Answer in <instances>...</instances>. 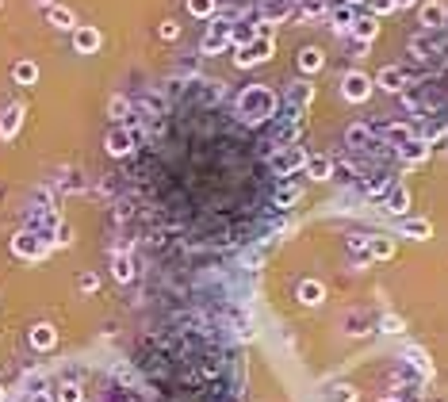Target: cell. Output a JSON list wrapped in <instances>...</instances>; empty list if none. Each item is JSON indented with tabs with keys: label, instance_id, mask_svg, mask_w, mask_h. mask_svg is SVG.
<instances>
[{
	"label": "cell",
	"instance_id": "cell-1",
	"mask_svg": "<svg viewBox=\"0 0 448 402\" xmlns=\"http://www.w3.org/2000/svg\"><path fill=\"white\" fill-rule=\"evenodd\" d=\"M12 253H15V257H23V261H38L46 253V242L38 234H31V230H23V234L12 237Z\"/></svg>",
	"mask_w": 448,
	"mask_h": 402
},
{
	"label": "cell",
	"instance_id": "cell-2",
	"mask_svg": "<svg viewBox=\"0 0 448 402\" xmlns=\"http://www.w3.org/2000/svg\"><path fill=\"white\" fill-rule=\"evenodd\" d=\"M268 54H272V43H268V39H253V43H246V46L234 50V62L246 69V65H253V62H260V57H268Z\"/></svg>",
	"mask_w": 448,
	"mask_h": 402
},
{
	"label": "cell",
	"instance_id": "cell-3",
	"mask_svg": "<svg viewBox=\"0 0 448 402\" xmlns=\"http://www.w3.org/2000/svg\"><path fill=\"white\" fill-rule=\"evenodd\" d=\"M307 165V153L299 150V146H288V150L280 153V158H272V169L280 172V176H291L295 169H303Z\"/></svg>",
	"mask_w": 448,
	"mask_h": 402
},
{
	"label": "cell",
	"instance_id": "cell-4",
	"mask_svg": "<svg viewBox=\"0 0 448 402\" xmlns=\"http://www.w3.org/2000/svg\"><path fill=\"white\" fill-rule=\"evenodd\" d=\"M444 20H448V8L441 4V0H426V4L418 8V23H421V27H429V31H437Z\"/></svg>",
	"mask_w": 448,
	"mask_h": 402
},
{
	"label": "cell",
	"instance_id": "cell-5",
	"mask_svg": "<svg viewBox=\"0 0 448 402\" xmlns=\"http://www.w3.org/2000/svg\"><path fill=\"white\" fill-rule=\"evenodd\" d=\"M341 92H345L349 100H368V92H372V81L364 77V73H349V77H345V85H341Z\"/></svg>",
	"mask_w": 448,
	"mask_h": 402
},
{
	"label": "cell",
	"instance_id": "cell-6",
	"mask_svg": "<svg viewBox=\"0 0 448 402\" xmlns=\"http://www.w3.org/2000/svg\"><path fill=\"white\" fill-rule=\"evenodd\" d=\"M130 146H134V134H130V130L115 127L108 134V153H111V158H123V153H130Z\"/></svg>",
	"mask_w": 448,
	"mask_h": 402
},
{
	"label": "cell",
	"instance_id": "cell-7",
	"mask_svg": "<svg viewBox=\"0 0 448 402\" xmlns=\"http://www.w3.org/2000/svg\"><path fill=\"white\" fill-rule=\"evenodd\" d=\"M349 31H353L356 43H372V39L379 35V20H376V15H360V20H356Z\"/></svg>",
	"mask_w": 448,
	"mask_h": 402
},
{
	"label": "cell",
	"instance_id": "cell-8",
	"mask_svg": "<svg viewBox=\"0 0 448 402\" xmlns=\"http://www.w3.org/2000/svg\"><path fill=\"white\" fill-rule=\"evenodd\" d=\"M73 46H77L80 54H96V50H100V31H96V27H77Z\"/></svg>",
	"mask_w": 448,
	"mask_h": 402
},
{
	"label": "cell",
	"instance_id": "cell-9",
	"mask_svg": "<svg viewBox=\"0 0 448 402\" xmlns=\"http://www.w3.org/2000/svg\"><path fill=\"white\" fill-rule=\"evenodd\" d=\"M429 150H433V146H429L426 138H410V142H406L398 153H402L406 165H414V161H426V158H429Z\"/></svg>",
	"mask_w": 448,
	"mask_h": 402
},
{
	"label": "cell",
	"instance_id": "cell-10",
	"mask_svg": "<svg viewBox=\"0 0 448 402\" xmlns=\"http://www.w3.org/2000/svg\"><path fill=\"white\" fill-rule=\"evenodd\" d=\"M402 85H406V69H398V65L379 73V88H384V92H402Z\"/></svg>",
	"mask_w": 448,
	"mask_h": 402
},
{
	"label": "cell",
	"instance_id": "cell-11",
	"mask_svg": "<svg viewBox=\"0 0 448 402\" xmlns=\"http://www.w3.org/2000/svg\"><path fill=\"white\" fill-rule=\"evenodd\" d=\"M307 176H311V180H330L333 176V161L322 158V153H318V158H307Z\"/></svg>",
	"mask_w": 448,
	"mask_h": 402
},
{
	"label": "cell",
	"instance_id": "cell-12",
	"mask_svg": "<svg viewBox=\"0 0 448 402\" xmlns=\"http://www.w3.org/2000/svg\"><path fill=\"white\" fill-rule=\"evenodd\" d=\"M406 207H410V192H406L402 184L391 188V192H387V211H391V215H406Z\"/></svg>",
	"mask_w": 448,
	"mask_h": 402
},
{
	"label": "cell",
	"instance_id": "cell-13",
	"mask_svg": "<svg viewBox=\"0 0 448 402\" xmlns=\"http://www.w3.org/2000/svg\"><path fill=\"white\" fill-rule=\"evenodd\" d=\"M20 123H23V108H8L0 115V138H12L20 130Z\"/></svg>",
	"mask_w": 448,
	"mask_h": 402
},
{
	"label": "cell",
	"instance_id": "cell-14",
	"mask_svg": "<svg viewBox=\"0 0 448 402\" xmlns=\"http://www.w3.org/2000/svg\"><path fill=\"white\" fill-rule=\"evenodd\" d=\"M54 341H58V333H54V326L38 322L35 330H31V345H35V349H50Z\"/></svg>",
	"mask_w": 448,
	"mask_h": 402
},
{
	"label": "cell",
	"instance_id": "cell-15",
	"mask_svg": "<svg viewBox=\"0 0 448 402\" xmlns=\"http://www.w3.org/2000/svg\"><path fill=\"white\" fill-rule=\"evenodd\" d=\"M322 295H326V287L318 280H303L299 284V299L307 303V307H314V303H322Z\"/></svg>",
	"mask_w": 448,
	"mask_h": 402
},
{
	"label": "cell",
	"instance_id": "cell-16",
	"mask_svg": "<svg viewBox=\"0 0 448 402\" xmlns=\"http://www.w3.org/2000/svg\"><path fill=\"white\" fill-rule=\"evenodd\" d=\"M402 234L414 237V242H426V237L433 234V226H429L426 219H410V223H402Z\"/></svg>",
	"mask_w": 448,
	"mask_h": 402
},
{
	"label": "cell",
	"instance_id": "cell-17",
	"mask_svg": "<svg viewBox=\"0 0 448 402\" xmlns=\"http://www.w3.org/2000/svg\"><path fill=\"white\" fill-rule=\"evenodd\" d=\"M218 50H234L230 35H218V31H211L207 39H203V54H218Z\"/></svg>",
	"mask_w": 448,
	"mask_h": 402
},
{
	"label": "cell",
	"instance_id": "cell-18",
	"mask_svg": "<svg viewBox=\"0 0 448 402\" xmlns=\"http://www.w3.org/2000/svg\"><path fill=\"white\" fill-rule=\"evenodd\" d=\"M299 69H303V73H318V69H322V50L307 46V50L299 54Z\"/></svg>",
	"mask_w": 448,
	"mask_h": 402
},
{
	"label": "cell",
	"instance_id": "cell-19",
	"mask_svg": "<svg viewBox=\"0 0 448 402\" xmlns=\"http://www.w3.org/2000/svg\"><path fill=\"white\" fill-rule=\"evenodd\" d=\"M115 280H119V284H130V280H134V261H130L127 253H115Z\"/></svg>",
	"mask_w": 448,
	"mask_h": 402
},
{
	"label": "cell",
	"instance_id": "cell-20",
	"mask_svg": "<svg viewBox=\"0 0 448 402\" xmlns=\"http://www.w3.org/2000/svg\"><path fill=\"white\" fill-rule=\"evenodd\" d=\"M12 77L20 81V85H35V81H38V65H35V62H20V65L12 69Z\"/></svg>",
	"mask_w": 448,
	"mask_h": 402
},
{
	"label": "cell",
	"instance_id": "cell-21",
	"mask_svg": "<svg viewBox=\"0 0 448 402\" xmlns=\"http://www.w3.org/2000/svg\"><path fill=\"white\" fill-rule=\"evenodd\" d=\"M368 253L372 257H391V253H395V242L384 237V234H376V237H368Z\"/></svg>",
	"mask_w": 448,
	"mask_h": 402
},
{
	"label": "cell",
	"instance_id": "cell-22",
	"mask_svg": "<svg viewBox=\"0 0 448 402\" xmlns=\"http://www.w3.org/2000/svg\"><path fill=\"white\" fill-rule=\"evenodd\" d=\"M50 23H54V27H62V31L77 27V20H73V12H69V8H58V4H50Z\"/></svg>",
	"mask_w": 448,
	"mask_h": 402
},
{
	"label": "cell",
	"instance_id": "cell-23",
	"mask_svg": "<svg viewBox=\"0 0 448 402\" xmlns=\"http://www.w3.org/2000/svg\"><path fill=\"white\" fill-rule=\"evenodd\" d=\"M410 138H414V130L406 127V123H395V127H387V142H398V150H402Z\"/></svg>",
	"mask_w": 448,
	"mask_h": 402
},
{
	"label": "cell",
	"instance_id": "cell-24",
	"mask_svg": "<svg viewBox=\"0 0 448 402\" xmlns=\"http://www.w3.org/2000/svg\"><path fill=\"white\" fill-rule=\"evenodd\" d=\"M353 23H356L353 8H337V12H333V27H337V31H349Z\"/></svg>",
	"mask_w": 448,
	"mask_h": 402
},
{
	"label": "cell",
	"instance_id": "cell-25",
	"mask_svg": "<svg viewBox=\"0 0 448 402\" xmlns=\"http://www.w3.org/2000/svg\"><path fill=\"white\" fill-rule=\"evenodd\" d=\"M188 12L200 15V20H207V15L215 12V0H188Z\"/></svg>",
	"mask_w": 448,
	"mask_h": 402
},
{
	"label": "cell",
	"instance_id": "cell-26",
	"mask_svg": "<svg viewBox=\"0 0 448 402\" xmlns=\"http://www.w3.org/2000/svg\"><path fill=\"white\" fill-rule=\"evenodd\" d=\"M58 402H85V398H80L77 383H62V387H58Z\"/></svg>",
	"mask_w": 448,
	"mask_h": 402
},
{
	"label": "cell",
	"instance_id": "cell-27",
	"mask_svg": "<svg viewBox=\"0 0 448 402\" xmlns=\"http://www.w3.org/2000/svg\"><path fill=\"white\" fill-rule=\"evenodd\" d=\"M379 330H384V333H402V318H398V314H384V318H379Z\"/></svg>",
	"mask_w": 448,
	"mask_h": 402
},
{
	"label": "cell",
	"instance_id": "cell-28",
	"mask_svg": "<svg viewBox=\"0 0 448 402\" xmlns=\"http://www.w3.org/2000/svg\"><path fill=\"white\" fill-rule=\"evenodd\" d=\"M330 402H356V391L341 383V387H333V391H330Z\"/></svg>",
	"mask_w": 448,
	"mask_h": 402
},
{
	"label": "cell",
	"instance_id": "cell-29",
	"mask_svg": "<svg viewBox=\"0 0 448 402\" xmlns=\"http://www.w3.org/2000/svg\"><path fill=\"white\" fill-rule=\"evenodd\" d=\"M368 4H372V15H376V20H379V15H387V12H395V0H368Z\"/></svg>",
	"mask_w": 448,
	"mask_h": 402
},
{
	"label": "cell",
	"instance_id": "cell-30",
	"mask_svg": "<svg viewBox=\"0 0 448 402\" xmlns=\"http://www.w3.org/2000/svg\"><path fill=\"white\" fill-rule=\"evenodd\" d=\"M295 200H299V192H295V188H284V192L276 195V207H291Z\"/></svg>",
	"mask_w": 448,
	"mask_h": 402
},
{
	"label": "cell",
	"instance_id": "cell-31",
	"mask_svg": "<svg viewBox=\"0 0 448 402\" xmlns=\"http://www.w3.org/2000/svg\"><path fill=\"white\" fill-rule=\"evenodd\" d=\"M54 242H58V245H69V242H73V230H69V226H58V234H54Z\"/></svg>",
	"mask_w": 448,
	"mask_h": 402
},
{
	"label": "cell",
	"instance_id": "cell-32",
	"mask_svg": "<svg viewBox=\"0 0 448 402\" xmlns=\"http://www.w3.org/2000/svg\"><path fill=\"white\" fill-rule=\"evenodd\" d=\"M181 35V27H176V23H161V39H176Z\"/></svg>",
	"mask_w": 448,
	"mask_h": 402
},
{
	"label": "cell",
	"instance_id": "cell-33",
	"mask_svg": "<svg viewBox=\"0 0 448 402\" xmlns=\"http://www.w3.org/2000/svg\"><path fill=\"white\" fill-rule=\"evenodd\" d=\"M364 138H368V127H353V130H349V142H364Z\"/></svg>",
	"mask_w": 448,
	"mask_h": 402
},
{
	"label": "cell",
	"instance_id": "cell-34",
	"mask_svg": "<svg viewBox=\"0 0 448 402\" xmlns=\"http://www.w3.org/2000/svg\"><path fill=\"white\" fill-rule=\"evenodd\" d=\"M80 291H96V276H92V272L80 276Z\"/></svg>",
	"mask_w": 448,
	"mask_h": 402
},
{
	"label": "cell",
	"instance_id": "cell-35",
	"mask_svg": "<svg viewBox=\"0 0 448 402\" xmlns=\"http://www.w3.org/2000/svg\"><path fill=\"white\" fill-rule=\"evenodd\" d=\"M31 402H54V398L46 395V391H35V395H31Z\"/></svg>",
	"mask_w": 448,
	"mask_h": 402
},
{
	"label": "cell",
	"instance_id": "cell-36",
	"mask_svg": "<svg viewBox=\"0 0 448 402\" xmlns=\"http://www.w3.org/2000/svg\"><path fill=\"white\" fill-rule=\"evenodd\" d=\"M395 4H402V8H410V4H418V0H395Z\"/></svg>",
	"mask_w": 448,
	"mask_h": 402
},
{
	"label": "cell",
	"instance_id": "cell-37",
	"mask_svg": "<svg viewBox=\"0 0 448 402\" xmlns=\"http://www.w3.org/2000/svg\"><path fill=\"white\" fill-rule=\"evenodd\" d=\"M345 4H360V0H345Z\"/></svg>",
	"mask_w": 448,
	"mask_h": 402
},
{
	"label": "cell",
	"instance_id": "cell-38",
	"mask_svg": "<svg viewBox=\"0 0 448 402\" xmlns=\"http://www.w3.org/2000/svg\"><path fill=\"white\" fill-rule=\"evenodd\" d=\"M0 402H4V387H0Z\"/></svg>",
	"mask_w": 448,
	"mask_h": 402
},
{
	"label": "cell",
	"instance_id": "cell-39",
	"mask_svg": "<svg viewBox=\"0 0 448 402\" xmlns=\"http://www.w3.org/2000/svg\"><path fill=\"white\" fill-rule=\"evenodd\" d=\"M391 402H395V398H391Z\"/></svg>",
	"mask_w": 448,
	"mask_h": 402
}]
</instances>
